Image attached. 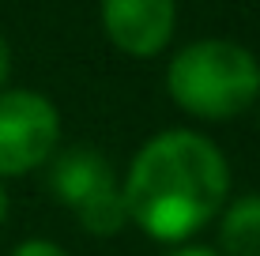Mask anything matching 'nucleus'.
Returning <instances> with one entry per match:
<instances>
[{"label":"nucleus","instance_id":"obj_1","mask_svg":"<svg viewBox=\"0 0 260 256\" xmlns=\"http://www.w3.org/2000/svg\"><path fill=\"white\" fill-rule=\"evenodd\" d=\"M128 223L162 245H185L230 196L226 155L208 136L166 128L136 151L121 185Z\"/></svg>","mask_w":260,"mask_h":256},{"label":"nucleus","instance_id":"obj_2","mask_svg":"<svg viewBox=\"0 0 260 256\" xmlns=\"http://www.w3.org/2000/svg\"><path fill=\"white\" fill-rule=\"evenodd\" d=\"M166 91L196 121H234L260 102V60L230 38H196L174 53Z\"/></svg>","mask_w":260,"mask_h":256},{"label":"nucleus","instance_id":"obj_3","mask_svg":"<svg viewBox=\"0 0 260 256\" xmlns=\"http://www.w3.org/2000/svg\"><path fill=\"white\" fill-rule=\"evenodd\" d=\"M49 192L79 218L87 234L113 237L128 223L121 181L110 158L94 147H68L49 158Z\"/></svg>","mask_w":260,"mask_h":256},{"label":"nucleus","instance_id":"obj_4","mask_svg":"<svg viewBox=\"0 0 260 256\" xmlns=\"http://www.w3.org/2000/svg\"><path fill=\"white\" fill-rule=\"evenodd\" d=\"M60 147V113L38 91H0V181L46 166Z\"/></svg>","mask_w":260,"mask_h":256},{"label":"nucleus","instance_id":"obj_5","mask_svg":"<svg viewBox=\"0 0 260 256\" xmlns=\"http://www.w3.org/2000/svg\"><path fill=\"white\" fill-rule=\"evenodd\" d=\"M177 26L174 0H102V30L124 57L147 60L162 53Z\"/></svg>","mask_w":260,"mask_h":256},{"label":"nucleus","instance_id":"obj_6","mask_svg":"<svg viewBox=\"0 0 260 256\" xmlns=\"http://www.w3.org/2000/svg\"><path fill=\"white\" fill-rule=\"evenodd\" d=\"M219 252L222 256H260V192L238 196L219 211Z\"/></svg>","mask_w":260,"mask_h":256},{"label":"nucleus","instance_id":"obj_7","mask_svg":"<svg viewBox=\"0 0 260 256\" xmlns=\"http://www.w3.org/2000/svg\"><path fill=\"white\" fill-rule=\"evenodd\" d=\"M8 256H68V252L60 249L57 241H49V237H26V241H19Z\"/></svg>","mask_w":260,"mask_h":256},{"label":"nucleus","instance_id":"obj_8","mask_svg":"<svg viewBox=\"0 0 260 256\" xmlns=\"http://www.w3.org/2000/svg\"><path fill=\"white\" fill-rule=\"evenodd\" d=\"M8 76H12V49H8V42H4V34H0V91H4V83H8Z\"/></svg>","mask_w":260,"mask_h":256},{"label":"nucleus","instance_id":"obj_9","mask_svg":"<svg viewBox=\"0 0 260 256\" xmlns=\"http://www.w3.org/2000/svg\"><path fill=\"white\" fill-rule=\"evenodd\" d=\"M166 256H222V252L208 249V245H181V249H174V252H166Z\"/></svg>","mask_w":260,"mask_h":256},{"label":"nucleus","instance_id":"obj_10","mask_svg":"<svg viewBox=\"0 0 260 256\" xmlns=\"http://www.w3.org/2000/svg\"><path fill=\"white\" fill-rule=\"evenodd\" d=\"M4 218H8V189L0 181V226H4Z\"/></svg>","mask_w":260,"mask_h":256}]
</instances>
